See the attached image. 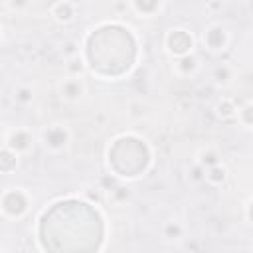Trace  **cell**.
Masks as SVG:
<instances>
[{
	"label": "cell",
	"mask_w": 253,
	"mask_h": 253,
	"mask_svg": "<svg viewBox=\"0 0 253 253\" xmlns=\"http://www.w3.org/2000/svg\"><path fill=\"white\" fill-rule=\"evenodd\" d=\"M16 166H18V152H14L8 146L0 148V172L10 174L16 170Z\"/></svg>",
	"instance_id": "ba28073f"
},
{
	"label": "cell",
	"mask_w": 253,
	"mask_h": 253,
	"mask_svg": "<svg viewBox=\"0 0 253 253\" xmlns=\"http://www.w3.org/2000/svg\"><path fill=\"white\" fill-rule=\"evenodd\" d=\"M2 138H4V132H2V128H0V142H2Z\"/></svg>",
	"instance_id": "ffe728a7"
},
{
	"label": "cell",
	"mask_w": 253,
	"mask_h": 253,
	"mask_svg": "<svg viewBox=\"0 0 253 253\" xmlns=\"http://www.w3.org/2000/svg\"><path fill=\"white\" fill-rule=\"evenodd\" d=\"M217 162H219V156H217V152L213 148H202L198 152V166L200 168L206 170V168H210V166H213Z\"/></svg>",
	"instance_id": "5bb4252c"
},
{
	"label": "cell",
	"mask_w": 253,
	"mask_h": 253,
	"mask_svg": "<svg viewBox=\"0 0 253 253\" xmlns=\"http://www.w3.org/2000/svg\"><path fill=\"white\" fill-rule=\"evenodd\" d=\"M69 142V130L65 126L53 125L43 132V144L49 150H63Z\"/></svg>",
	"instance_id": "277c9868"
},
{
	"label": "cell",
	"mask_w": 253,
	"mask_h": 253,
	"mask_svg": "<svg viewBox=\"0 0 253 253\" xmlns=\"http://www.w3.org/2000/svg\"><path fill=\"white\" fill-rule=\"evenodd\" d=\"M32 142H34V136H32V132L28 128H16L6 136V146L12 148L18 154L28 152L32 148Z\"/></svg>",
	"instance_id": "5b68a950"
},
{
	"label": "cell",
	"mask_w": 253,
	"mask_h": 253,
	"mask_svg": "<svg viewBox=\"0 0 253 253\" xmlns=\"http://www.w3.org/2000/svg\"><path fill=\"white\" fill-rule=\"evenodd\" d=\"M196 69H198V57L194 53H186V55L176 57V71L180 75H190Z\"/></svg>",
	"instance_id": "30bf717a"
},
{
	"label": "cell",
	"mask_w": 253,
	"mask_h": 253,
	"mask_svg": "<svg viewBox=\"0 0 253 253\" xmlns=\"http://www.w3.org/2000/svg\"><path fill=\"white\" fill-rule=\"evenodd\" d=\"M162 0H132V8L142 16H152L160 10Z\"/></svg>",
	"instance_id": "4fadbf2b"
},
{
	"label": "cell",
	"mask_w": 253,
	"mask_h": 253,
	"mask_svg": "<svg viewBox=\"0 0 253 253\" xmlns=\"http://www.w3.org/2000/svg\"><path fill=\"white\" fill-rule=\"evenodd\" d=\"M51 16H53L59 24H67V22H71V20H73V16H75L73 4H71V2H65V0L57 2V4L51 8Z\"/></svg>",
	"instance_id": "52a82bcc"
},
{
	"label": "cell",
	"mask_w": 253,
	"mask_h": 253,
	"mask_svg": "<svg viewBox=\"0 0 253 253\" xmlns=\"http://www.w3.org/2000/svg\"><path fill=\"white\" fill-rule=\"evenodd\" d=\"M16 99H18L20 103H30V101H32V91L26 89V87H22V89L16 91Z\"/></svg>",
	"instance_id": "e0dca14e"
},
{
	"label": "cell",
	"mask_w": 253,
	"mask_h": 253,
	"mask_svg": "<svg viewBox=\"0 0 253 253\" xmlns=\"http://www.w3.org/2000/svg\"><path fill=\"white\" fill-rule=\"evenodd\" d=\"M235 111H237V105H235L233 99H221V101H217V105H215V115H217V119H221V121L235 119Z\"/></svg>",
	"instance_id": "8fae6325"
},
{
	"label": "cell",
	"mask_w": 253,
	"mask_h": 253,
	"mask_svg": "<svg viewBox=\"0 0 253 253\" xmlns=\"http://www.w3.org/2000/svg\"><path fill=\"white\" fill-rule=\"evenodd\" d=\"M235 119L243 128H251V125H253V105H251V101H245L241 107H237Z\"/></svg>",
	"instance_id": "7c38bea8"
},
{
	"label": "cell",
	"mask_w": 253,
	"mask_h": 253,
	"mask_svg": "<svg viewBox=\"0 0 253 253\" xmlns=\"http://www.w3.org/2000/svg\"><path fill=\"white\" fill-rule=\"evenodd\" d=\"M213 77H215L217 83H223V85H225V83L231 79V71H229V67L221 65V67H217V69L213 71Z\"/></svg>",
	"instance_id": "9a60e30c"
},
{
	"label": "cell",
	"mask_w": 253,
	"mask_h": 253,
	"mask_svg": "<svg viewBox=\"0 0 253 253\" xmlns=\"http://www.w3.org/2000/svg\"><path fill=\"white\" fill-rule=\"evenodd\" d=\"M83 93H85V87L77 77H69V79L61 81V85H59V95L65 101H77Z\"/></svg>",
	"instance_id": "8992f818"
},
{
	"label": "cell",
	"mask_w": 253,
	"mask_h": 253,
	"mask_svg": "<svg viewBox=\"0 0 253 253\" xmlns=\"http://www.w3.org/2000/svg\"><path fill=\"white\" fill-rule=\"evenodd\" d=\"M204 178L211 186H219V184H223L227 180V170H225V166H221L217 162V164H213V166H210V168L204 170Z\"/></svg>",
	"instance_id": "9c48e42d"
},
{
	"label": "cell",
	"mask_w": 253,
	"mask_h": 253,
	"mask_svg": "<svg viewBox=\"0 0 253 253\" xmlns=\"http://www.w3.org/2000/svg\"><path fill=\"white\" fill-rule=\"evenodd\" d=\"M0 208L8 217H22L30 208V198H28V194L24 190L12 188V190L2 194Z\"/></svg>",
	"instance_id": "6da1fadb"
},
{
	"label": "cell",
	"mask_w": 253,
	"mask_h": 253,
	"mask_svg": "<svg viewBox=\"0 0 253 253\" xmlns=\"http://www.w3.org/2000/svg\"><path fill=\"white\" fill-rule=\"evenodd\" d=\"M164 233H166V237H178V235L182 233V229H180L178 223H168V225L164 227Z\"/></svg>",
	"instance_id": "ac0fdd59"
},
{
	"label": "cell",
	"mask_w": 253,
	"mask_h": 253,
	"mask_svg": "<svg viewBox=\"0 0 253 253\" xmlns=\"http://www.w3.org/2000/svg\"><path fill=\"white\" fill-rule=\"evenodd\" d=\"M227 42H229L227 32L219 24H211V26L206 28V32H204V43H206V47L210 51H221V49H225Z\"/></svg>",
	"instance_id": "3957f363"
},
{
	"label": "cell",
	"mask_w": 253,
	"mask_h": 253,
	"mask_svg": "<svg viewBox=\"0 0 253 253\" xmlns=\"http://www.w3.org/2000/svg\"><path fill=\"white\" fill-rule=\"evenodd\" d=\"M249 210H251V200L247 198V202H245V219H247V221H251V215H249Z\"/></svg>",
	"instance_id": "d6986e66"
},
{
	"label": "cell",
	"mask_w": 253,
	"mask_h": 253,
	"mask_svg": "<svg viewBox=\"0 0 253 253\" xmlns=\"http://www.w3.org/2000/svg\"><path fill=\"white\" fill-rule=\"evenodd\" d=\"M28 4H30V0H8V6H10V10H14V12L26 10Z\"/></svg>",
	"instance_id": "2e32d148"
},
{
	"label": "cell",
	"mask_w": 253,
	"mask_h": 253,
	"mask_svg": "<svg viewBox=\"0 0 253 253\" xmlns=\"http://www.w3.org/2000/svg\"><path fill=\"white\" fill-rule=\"evenodd\" d=\"M164 45L168 49L170 55L174 57H180V55H186V53H192V47H194V38L188 30L184 28H174L166 34L164 38Z\"/></svg>",
	"instance_id": "7a4b0ae2"
}]
</instances>
